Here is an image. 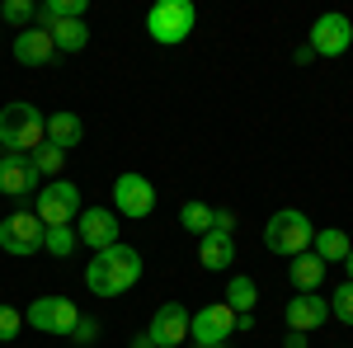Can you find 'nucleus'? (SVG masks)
Here are the masks:
<instances>
[{
	"label": "nucleus",
	"instance_id": "nucleus-1",
	"mask_svg": "<svg viewBox=\"0 0 353 348\" xmlns=\"http://www.w3.org/2000/svg\"><path fill=\"white\" fill-rule=\"evenodd\" d=\"M137 278H141V254L123 240L109 245V249H99V254L85 264V287L94 296H104V301H113V296L128 292V287H137Z\"/></svg>",
	"mask_w": 353,
	"mask_h": 348
},
{
	"label": "nucleus",
	"instance_id": "nucleus-2",
	"mask_svg": "<svg viewBox=\"0 0 353 348\" xmlns=\"http://www.w3.org/2000/svg\"><path fill=\"white\" fill-rule=\"evenodd\" d=\"M48 141V113H38L33 104L14 99V104L0 108V146L14 151V156H28Z\"/></svg>",
	"mask_w": 353,
	"mask_h": 348
},
{
	"label": "nucleus",
	"instance_id": "nucleus-3",
	"mask_svg": "<svg viewBox=\"0 0 353 348\" xmlns=\"http://www.w3.org/2000/svg\"><path fill=\"white\" fill-rule=\"evenodd\" d=\"M316 240V226H311V216L297 212V207H283V212L269 216V226H264V245H269L273 254H283V259H297L306 254Z\"/></svg>",
	"mask_w": 353,
	"mask_h": 348
},
{
	"label": "nucleus",
	"instance_id": "nucleus-4",
	"mask_svg": "<svg viewBox=\"0 0 353 348\" xmlns=\"http://www.w3.org/2000/svg\"><path fill=\"white\" fill-rule=\"evenodd\" d=\"M198 24V14H193L189 0H161V5H151V14H146V33L165 43V48H174V43H184Z\"/></svg>",
	"mask_w": 353,
	"mask_h": 348
},
{
	"label": "nucleus",
	"instance_id": "nucleus-5",
	"mask_svg": "<svg viewBox=\"0 0 353 348\" xmlns=\"http://www.w3.org/2000/svg\"><path fill=\"white\" fill-rule=\"evenodd\" d=\"M43 236H48V226L38 221V212H10L0 221V249L14 254V259L38 254L43 249Z\"/></svg>",
	"mask_w": 353,
	"mask_h": 348
},
{
	"label": "nucleus",
	"instance_id": "nucleus-6",
	"mask_svg": "<svg viewBox=\"0 0 353 348\" xmlns=\"http://www.w3.org/2000/svg\"><path fill=\"white\" fill-rule=\"evenodd\" d=\"M81 216V188L66 184V179H52L48 188H38V221L43 226H76Z\"/></svg>",
	"mask_w": 353,
	"mask_h": 348
},
{
	"label": "nucleus",
	"instance_id": "nucleus-7",
	"mask_svg": "<svg viewBox=\"0 0 353 348\" xmlns=\"http://www.w3.org/2000/svg\"><path fill=\"white\" fill-rule=\"evenodd\" d=\"M24 320L33 329H43V334H76V325H81V311H76V301H66V296H38L33 306L24 311Z\"/></svg>",
	"mask_w": 353,
	"mask_h": 348
},
{
	"label": "nucleus",
	"instance_id": "nucleus-8",
	"mask_svg": "<svg viewBox=\"0 0 353 348\" xmlns=\"http://www.w3.org/2000/svg\"><path fill=\"white\" fill-rule=\"evenodd\" d=\"M113 212L132 216V221L156 212V188H151V179L146 174H118L113 179Z\"/></svg>",
	"mask_w": 353,
	"mask_h": 348
},
{
	"label": "nucleus",
	"instance_id": "nucleus-9",
	"mask_svg": "<svg viewBox=\"0 0 353 348\" xmlns=\"http://www.w3.org/2000/svg\"><path fill=\"white\" fill-rule=\"evenodd\" d=\"M231 334H236V311H231L226 301H212V306H203V311H193V316H189V339L198 348L226 344Z\"/></svg>",
	"mask_w": 353,
	"mask_h": 348
},
{
	"label": "nucleus",
	"instance_id": "nucleus-10",
	"mask_svg": "<svg viewBox=\"0 0 353 348\" xmlns=\"http://www.w3.org/2000/svg\"><path fill=\"white\" fill-rule=\"evenodd\" d=\"M316 57H344L353 48V24L349 14H339V10H330L321 14L316 24H311V43H306Z\"/></svg>",
	"mask_w": 353,
	"mask_h": 348
},
{
	"label": "nucleus",
	"instance_id": "nucleus-11",
	"mask_svg": "<svg viewBox=\"0 0 353 348\" xmlns=\"http://www.w3.org/2000/svg\"><path fill=\"white\" fill-rule=\"evenodd\" d=\"M76 240L90 245L94 254L118 245V216H113V207H81V216H76Z\"/></svg>",
	"mask_w": 353,
	"mask_h": 348
},
{
	"label": "nucleus",
	"instance_id": "nucleus-12",
	"mask_svg": "<svg viewBox=\"0 0 353 348\" xmlns=\"http://www.w3.org/2000/svg\"><path fill=\"white\" fill-rule=\"evenodd\" d=\"M283 320H288L292 334H311V329H321V325L330 320V301H325V296H316V292H297L292 301H288Z\"/></svg>",
	"mask_w": 353,
	"mask_h": 348
},
{
	"label": "nucleus",
	"instance_id": "nucleus-13",
	"mask_svg": "<svg viewBox=\"0 0 353 348\" xmlns=\"http://www.w3.org/2000/svg\"><path fill=\"white\" fill-rule=\"evenodd\" d=\"M146 334L156 339V348H179L189 339V311H184L179 301H165L161 311L151 316V329H146Z\"/></svg>",
	"mask_w": 353,
	"mask_h": 348
},
{
	"label": "nucleus",
	"instance_id": "nucleus-14",
	"mask_svg": "<svg viewBox=\"0 0 353 348\" xmlns=\"http://www.w3.org/2000/svg\"><path fill=\"white\" fill-rule=\"evenodd\" d=\"M0 193H10V198H28V193H38V170L28 156H0Z\"/></svg>",
	"mask_w": 353,
	"mask_h": 348
},
{
	"label": "nucleus",
	"instance_id": "nucleus-15",
	"mask_svg": "<svg viewBox=\"0 0 353 348\" xmlns=\"http://www.w3.org/2000/svg\"><path fill=\"white\" fill-rule=\"evenodd\" d=\"M57 57V43H52V33L48 28H24V33H14V61L19 66H48Z\"/></svg>",
	"mask_w": 353,
	"mask_h": 348
},
{
	"label": "nucleus",
	"instance_id": "nucleus-16",
	"mask_svg": "<svg viewBox=\"0 0 353 348\" xmlns=\"http://www.w3.org/2000/svg\"><path fill=\"white\" fill-rule=\"evenodd\" d=\"M198 264L208 268V273H221L226 264H236V245H231V236L208 231V236L198 240Z\"/></svg>",
	"mask_w": 353,
	"mask_h": 348
},
{
	"label": "nucleus",
	"instance_id": "nucleus-17",
	"mask_svg": "<svg viewBox=\"0 0 353 348\" xmlns=\"http://www.w3.org/2000/svg\"><path fill=\"white\" fill-rule=\"evenodd\" d=\"M353 240L339 231V226H325V231H316V240H311V254L321 259V264H344L349 259Z\"/></svg>",
	"mask_w": 353,
	"mask_h": 348
},
{
	"label": "nucleus",
	"instance_id": "nucleus-18",
	"mask_svg": "<svg viewBox=\"0 0 353 348\" xmlns=\"http://www.w3.org/2000/svg\"><path fill=\"white\" fill-rule=\"evenodd\" d=\"M288 278H292V287H297V292H316V287L325 283V264H321V259L306 249V254H297V259H292Z\"/></svg>",
	"mask_w": 353,
	"mask_h": 348
},
{
	"label": "nucleus",
	"instance_id": "nucleus-19",
	"mask_svg": "<svg viewBox=\"0 0 353 348\" xmlns=\"http://www.w3.org/2000/svg\"><path fill=\"white\" fill-rule=\"evenodd\" d=\"M81 136H85V127L76 113H48V141H52L57 151H71Z\"/></svg>",
	"mask_w": 353,
	"mask_h": 348
},
{
	"label": "nucleus",
	"instance_id": "nucleus-20",
	"mask_svg": "<svg viewBox=\"0 0 353 348\" xmlns=\"http://www.w3.org/2000/svg\"><path fill=\"white\" fill-rule=\"evenodd\" d=\"M48 33H52L57 52H81L85 43H90V28H85V19H57Z\"/></svg>",
	"mask_w": 353,
	"mask_h": 348
},
{
	"label": "nucleus",
	"instance_id": "nucleus-21",
	"mask_svg": "<svg viewBox=\"0 0 353 348\" xmlns=\"http://www.w3.org/2000/svg\"><path fill=\"white\" fill-rule=\"evenodd\" d=\"M254 301H259V287H254V278L236 273V278L226 283V306H231L236 316H250V311H254Z\"/></svg>",
	"mask_w": 353,
	"mask_h": 348
},
{
	"label": "nucleus",
	"instance_id": "nucleus-22",
	"mask_svg": "<svg viewBox=\"0 0 353 348\" xmlns=\"http://www.w3.org/2000/svg\"><path fill=\"white\" fill-rule=\"evenodd\" d=\"M81 14H85V0H43L33 24H38V28H52L57 19H81Z\"/></svg>",
	"mask_w": 353,
	"mask_h": 348
},
{
	"label": "nucleus",
	"instance_id": "nucleus-23",
	"mask_svg": "<svg viewBox=\"0 0 353 348\" xmlns=\"http://www.w3.org/2000/svg\"><path fill=\"white\" fill-rule=\"evenodd\" d=\"M179 226L203 240V236L212 231V207H208V203H184V207H179Z\"/></svg>",
	"mask_w": 353,
	"mask_h": 348
},
{
	"label": "nucleus",
	"instance_id": "nucleus-24",
	"mask_svg": "<svg viewBox=\"0 0 353 348\" xmlns=\"http://www.w3.org/2000/svg\"><path fill=\"white\" fill-rule=\"evenodd\" d=\"M0 19L24 33V28H33V19H38V5H33V0H5V5H0Z\"/></svg>",
	"mask_w": 353,
	"mask_h": 348
},
{
	"label": "nucleus",
	"instance_id": "nucleus-25",
	"mask_svg": "<svg viewBox=\"0 0 353 348\" xmlns=\"http://www.w3.org/2000/svg\"><path fill=\"white\" fill-rule=\"evenodd\" d=\"M43 249H48V254H57V259H66V254L76 249V226H48Z\"/></svg>",
	"mask_w": 353,
	"mask_h": 348
},
{
	"label": "nucleus",
	"instance_id": "nucleus-26",
	"mask_svg": "<svg viewBox=\"0 0 353 348\" xmlns=\"http://www.w3.org/2000/svg\"><path fill=\"white\" fill-rule=\"evenodd\" d=\"M28 161H33V170H38V174H61V165H66V151H57L52 141H43V146H38Z\"/></svg>",
	"mask_w": 353,
	"mask_h": 348
},
{
	"label": "nucleus",
	"instance_id": "nucleus-27",
	"mask_svg": "<svg viewBox=\"0 0 353 348\" xmlns=\"http://www.w3.org/2000/svg\"><path fill=\"white\" fill-rule=\"evenodd\" d=\"M330 316H339V325H353V283H339V287H334Z\"/></svg>",
	"mask_w": 353,
	"mask_h": 348
},
{
	"label": "nucleus",
	"instance_id": "nucleus-28",
	"mask_svg": "<svg viewBox=\"0 0 353 348\" xmlns=\"http://www.w3.org/2000/svg\"><path fill=\"white\" fill-rule=\"evenodd\" d=\"M19 325H24V316H19L14 306H0V344H5V339H14V334H19Z\"/></svg>",
	"mask_w": 353,
	"mask_h": 348
},
{
	"label": "nucleus",
	"instance_id": "nucleus-29",
	"mask_svg": "<svg viewBox=\"0 0 353 348\" xmlns=\"http://www.w3.org/2000/svg\"><path fill=\"white\" fill-rule=\"evenodd\" d=\"M212 231L231 236V231H236V212H226V207H221V212H212Z\"/></svg>",
	"mask_w": 353,
	"mask_h": 348
},
{
	"label": "nucleus",
	"instance_id": "nucleus-30",
	"mask_svg": "<svg viewBox=\"0 0 353 348\" xmlns=\"http://www.w3.org/2000/svg\"><path fill=\"white\" fill-rule=\"evenodd\" d=\"M94 334H99V325L81 316V325H76V334H71V339H76V344H94Z\"/></svg>",
	"mask_w": 353,
	"mask_h": 348
},
{
	"label": "nucleus",
	"instance_id": "nucleus-31",
	"mask_svg": "<svg viewBox=\"0 0 353 348\" xmlns=\"http://www.w3.org/2000/svg\"><path fill=\"white\" fill-rule=\"evenodd\" d=\"M292 61H297V66H306V61H316V52H311V48H306V43H301L297 52H292Z\"/></svg>",
	"mask_w": 353,
	"mask_h": 348
},
{
	"label": "nucleus",
	"instance_id": "nucleus-32",
	"mask_svg": "<svg viewBox=\"0 0 353 348\" xmlns=\"http://www.w3.org/2000/svg\"><path fill=\"white\" fill-rule=\"evenodd\" d=\"M283 348H306V339H301V334H292V329H288V339H283Z\"/></svg>",
	"mask_w": 353,
	"mask_h": 348
},
{
	"label": "nucleus",
	"instance_id": "nucleus-33",
	"mask_svg": "<svg viewBox=\"0 0 353 348\" xmlns=\"http://www.w3.org/2000/svg\"><path fill=\"white\" fill-rule=\"evenodd\" d=\"M132 348H156V339H151V334H137V344Z\"/></svg>",
	"mask_w": 353,
	"mask_h": 348
},
{
	"label": "nucleus",
	"instance_id": "nucleus-34",
	"mask_svg": "<svg viewBox=\"0 0 353 348\" xmlns=\"http://www.w3.org/2000/svg\"><path fill=\"white\" fill-rule=\"evenodd\" d=\"M344 273H349V283H353V249H349V259H344Z\"/></svg>",
	"mask_w": 353,
	"mask_h": 348
},
{
	"label": "nucleus",
	"instance_id": "nucleus-35",
	"mask_svg": "<svg viewBox=\"0 0 353 348\" xmlns=\"http://www.w3.org/2000/svg\"><path fill=\"white\" fill-rule=\"evenodd\" d=\"M208 348H226V344H208Z\"/></svg>",
	"mask_w": 353,
	"mask_h": 348
}]
</instances>
